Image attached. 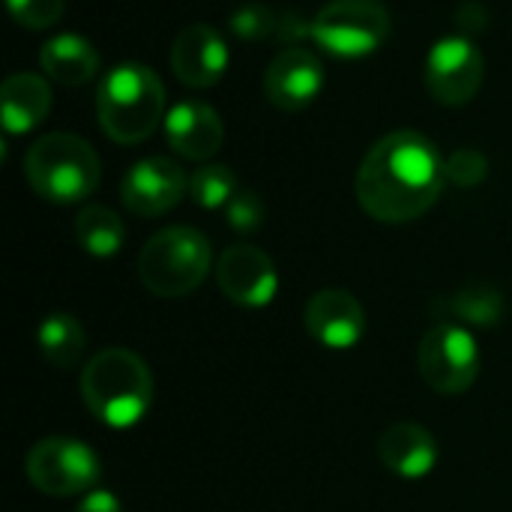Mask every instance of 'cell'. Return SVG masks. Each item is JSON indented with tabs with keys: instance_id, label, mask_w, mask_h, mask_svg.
Listing matches in <instances>:
<instances>
[{
	"instance_id": "1",
	"label": "cell",
	"mask_w": 512,
	"mask_h": 512,
	"mask_svg": "<svg viewBox=\"0 0 512 512\" xmlns=\"http://www.w3.org/2000/svg\"><path fill=\"white\" fill-rule=\"evenodd\" d=\"M444 183L438 147L414 129H399L375 141L360 162L357 201L372 219L402 225L429 213Z\"/></svg>"
},
{
	"instance_id": "2",
	"label": "cell",
	"mask_w": 512,
	"mask_h": 512,
	"mask_svg": "<svg viewBox=\"0 0 512 512\" xmlns=\"http://www.w3.org/2000/svg\"><path fill=\"white\" fill-rule=\"evenodd\" d=\"M81 399L99 423L132 429L153 405L150 366L129 348H102L81 369Z\"/></svg>"
},
{
	"instance_id": "3",
	"label": "cell",
	"mask_w": 512,
	"mask_h": 512,
	"mask_svg": "<svg viewBox=\"0 0 512 512\" xmlns=\"http://www.w3.org/2000/svg\"><path fill=\"white\" fill-rule=\"evenodd\" d=\"M96 111L111 141L138 144L156 132L165 114V87L150 66H114L96 90Z\"/></svg>"
},
{
	"instance_id": "4",
	"label": "cell",
	"mask_w": 512,
	"mask_h": 512,
	"mask_svg": "<svg viewBox=\"0 0 512 512\" xmlns=\"http://www.w3.org/2000/svg\"><path fill=\"white\" fill-rule=\"evenodd\" d=\"M24 177L39 198L51 204H75L99 186V156L81 135L48 132L30 144Z\"/></svg>"
},
{
	"instance_id": "5",
	"label": "cell",
	"mask_w": 512,
	"mask_h": 512,
	"mask_svg": "<svg viewBox=\"0 0 512 512\" xmlns=\"http://www.w3.org/2000/svg\"><path fill=\"white\" fill-rule=\"evenodd\" d=\"M213 267L210 240L189 225H171L156 231L138 255L141 285L162 300H180L192 294Z\"/></svg>"
},
{
	"instance_id": "6",
	"label": "cell",
	"mask_w": 512,
	"mask_h": 512,
	"mask_svg": "<svg viewBox=\"0 0 512 512\" xmlns=\"http://www.w3.org/2000/svg\"><path fill=\"white\" fill-rule=\"evenodd\" d=\"M390 36V12L381 0H330L312 18V39L336 57H366Z\"/></svg>"
},
{
	"instance_id": "7",
	"label": "cell",
	"mask_w": 512,
	"mask_h": 512,
	"mask_svg": "<svg viewBox=\"0 0 512 512\" xmlns=\"http://www.w3.org/2000/svg\"><path fill=\"white\" fill-rule=\"evenodd\" d=\"M24 474L42 495L72 498L93 492L102 477L99 456L78 438H42L30 447L24 459Z\"/></svg>"
},
{
	"instance_id": "8",
	"label": "cell",
	"mask_w": 512,
	"mask_h": 512,
	"mask_svg": "<svg viewBox=\"0 0 512 512\" xmlns=\"http://www.w3.org/2000/svg\"><path fill=\"white\" fill-rule=\"evenodd\" d=\"M423 381L441 396H459L474 387L480 375V348L471 330L456 324H435L417 351Z\"/></svg>"
},
{
	"instance_id": "9",
	"label": "cell",
	"mask_w": 512,
	"mask_h": 512,
	"mask_svg": "<svg viewBox=\"0 0 512 512\" xmlns=\"http://www.w3.org/2000/svg\"><path fill=\"white\" fill-rule=\"evenodd\" d=\"M483 51L468 36L441 39L426 57V84L441 105H465L483 84Z\"/></svg>"
},
{
	"instance_id": "10",
	"label": "cell",
	"mask_w": 512,
	"mask_h": 512,
	"mask_svg": "<svg viewBox=\"0 0 512 512\" xmlns=\"http://www.w3.org/2000/svg\"><path fill=\"white\" fill-rule=\"evenodd\" d=\"M216 282L222 294L243 309L270 306L279 291V276L270 255L258 246H228L216 261Z\"/></svg>"
},
{
	"instance_id": "11",
	"label": "cell",
	"mask_w": 512,
	"mask_h": 512,
	"mask_svg": "<svg viewBox=\"0 0 512 512\" xmlns=\"http://www.w3.org/2000/svg\"><path fill=\"white\" fill-rule=\"evenodd\" d=\"M189 192V177L183 168L165 156H150L135 162L123 183H120V201L135 216H162L180 204V198Z\"/></svg>"
},
{
	"instance_id": "12",
	"label": "cell",
	"mask_w": 512,
	"mask_h": 512,
	"mask_svg": "<svg viewBox=\"0 0 512 512\" xmlns=\"http://www.w3.org/2000/svg\"><path fill=\"white\" fill-rule=\"evenodd\" d=\"M303 324L318 345L330 351H348L366 333V309L351 291L324 288L306 303Z\"/></svg>"
},
{
	"instance_id": "13",
	"label": "cell",
	"mask_w": 512,
	"mask_h": 512,
	"mask_svg": "<svg viewBox=\"0 0 512 512\" xmlns=\"http://www.w3.org/2000/svg\"><path fill=\"white\" fill-rule=\"evenodd\" d=\"M324 87V66L315 51L291 45L282 48L264 72V96L279 111H300L318 99Z\"/></svg>"
},
{
	"instance_id": "14",
	"label": "cell",
	"mask_w": 512,
	"mask_h": 512,
	"mask_svg": "<svg viewBox=\"0 0 512 512\" xmlns=\"http://www.w3.org/2000/svg\"><path fill=\"white\" fill-rule=\"evenodd\" d=\"M228 66V45L210 24H189L177 33L171 45V69L180 84L207 90Z\"/></svg>"
},
{
	"instance_id": "15",
	"label": "cell",
	"mask_w": 512,
	"mask_h": 512,
	"mask_svg": "<svg viewBox=\"0 0 512 512\" xmlns=\"http://www.w3.org/2000/svg\"><path fill=\"white\" fill-rule=\"evenodd\" d=\"M165 135H168V144L183 159L207 162L222 147L225 126H222V117L216 114V108L195 102V99H186L168 111Z\"/></svg>"
},
{
	"instance_id": "16",
	"label": "cell",
	"mask_w": 512,
	"mask_h": 512,
	"mask_svg": "<svg viewBox=\"0 0 512 512\" xmlns=\"http://www.w3.org/2000/svg\"><path fill=\"white\" fill-rule=\"evenodd\" d=\"M378 459L402 480H420L438 465L435 435L417 423H393L378 438Z\"/></svg>"
},
{
	"instance_id": "17",
	"label": "cell",
	"mask_w": 512,
	"mask_h": 512,
	"mask_svg": "<svg viewBox=\"0 0 512 512\" xmlns=\"http://www.w3.org/2000/svg\"><path fill=\"white\" fill-rule=\"evenodd\" d=\"M432 315L438 324H456L465 330H489L504 318V294L492 285H465L453 294L432 300Z\"/></svg>"
},
{
	"instance_id": "18",
	"label": "cell",
	"mask_w": 512,
	"mask_h": 512,
	"mask_svg": "<svg viewBox=\"0 0 512 512\" xmlns=\"http://www.w3.org/2000/svg\"><path fill=\"white\" fill-rule=\"evenodd\" d=\"M3 126L6 132H30L51 111V87L33 72H15L3 81Z\"/></svg>"
},
{
	"instance_id": "19",
	"label": "cell",
	"mask_w": 512,
	"mask_h": 512,
	"mask_svg": "<svg viewBox=\"0 0 512 512\" xmlns=\"http://www.w3.org/2000/svg\"><path fill=\"white\" fill-rule=\"evenodd\" d=\"M39 66L51 81H57L63 87H81L96 75L99 54L93 51V45L87 39L63 33V36H54L42 45Z\"/></svg>"
},
{
	"instance_id": "20",
	"label": "cell",
	"mask_w": 512,
	"mask_h": 512,
	"mask_svg": "<svg viewBox=\"0 0 512 512\" xmlns=\"http://www.w3.org/2000/svg\"><path fill=\"white\" fill-rule=\"evenodd\" d=\"M36 345L42 351V357L54 366V369H75L84 357L87 348V333L81 327V321L75 315L66 312H54L48 315L39 330H36Z\"/></svg>"
},
{
	"instance_id": "21",
	"label": "cell",
	"mask_w": 512,
	"mask_h": 512,
	"mask_svg": "<svg viewBox=\"0 0 512 512\" xmlns=\"http://www.w3.org/2000/svg\"><path fill=\"white\" fill-rule=\"evenodd\" d=\"M75 237L93 258H111L123 246V222L111 207L90 204L75 216Z\"/></svg>"
},
{
	"instance_id": "22",
	"label": "cell",
	"mask_w": 512,
	"mask_h": 512,
	"mask_svg": "<svg viewBox=\"0 0 512 512\" xmlns=\"http://www.w3.org/2000/svg\"><path fill=\"white\" fill-rule=\"evenodd\" d=\"M234 192H237V177L225 165H201L189 177V195L204 210L228 207Z\"/></svg>"
},
{
	"instance_id": "23",
	"label": "cell",
	"mask_w": 512,
	"mask_h": 512,
	"mask_svg": "<svg viewBox=\"0 0 512 512\" xmlns=\"http://www.w3.org/2000/svg\"><path fill=\"white\" fill-rule=\"evenodd\" d=\"M282 18H285V12H276V9H270V6L252 3V6H243L240 12L231 15V30H234L240 39H246V42L279 39Z\"/></svg>"
},
{
	"instance_id": "24",
	"label": "cell",
	"mask_w": 512,
	"mask_h": 512,
	"mask_svg": "<svg viewBox=\"0 0 512 512\" xmlns=\"http://www.w3.org/2000/svg\"><path fill=\"white\" fill-rule=\"evenodd\" d=\"M444 177L447 183H456L459 189H474L489 177V159L480 150H456L450 159H444Z\"/></svg>"
},
{
	"instance_id": "25",
	"label": "cell",
	"mask_w": 512,
	"mask_h": 512,
	"mask_svg": "<svg viewBox=\"0 0 512 512\" xmlns=\"http://www.w3.org/2000/svg\"><path fill=\"white\" fill-rule=\"evenodd\" d=\"M225 216H228V225L240 234H252L264 225L267 219V207H264V198L252 189H237L234 198L228 201L225 207Z\"/></svg>"
},
{
	"instance_id": "26",
	"label": "cell",
	"mask_w": 512,
	"mask_h": 512,
	"mask_svg": "<svg viewBox=\"0 0 512 512\" xmlns=\"http://www.w3.org/2000/svg\"><path fill=\"white\" fill-rule=\"evenodd\" d=\"M9 9L18 24L30 30H42L60 21L63 15V0H9Z\"/></svg>"
},
{
	"instance_id": "27",
	"label": "cell",
	"mask_w": 512,
	"mask_h": 512,
	"mask_svg": "<svg viewBox=\"0 0 512 512\" xmlns=\"http://www.w3.org/2000/svg\"><path fill=\"white\" fill-rule=\"evenodd\" d=\"M75 512H123V504H120L111 492L93 489V492L84 495V501L75 507Z\"/></svg>"
},
{
	"instance_id": "28",
	"label": "cell",
	"mask_w": 512,
	"mask_h": 512,
	"mask_svg": "<svg viewBox=\"0 0 512 512\" xmlns=\"http://www.w3.org/2000/svg\"><path fill=\"white\" fill-rule=\"evenodd\" d=\"M456 21H459V30L462 36L468 33H480L486 27V9L480 3H462L459 12H456Z\"/></svg>"
}]
</instances>
